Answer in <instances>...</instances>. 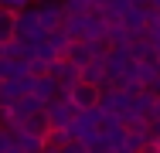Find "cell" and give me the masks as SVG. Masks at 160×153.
<instances>
[{"instance_id":"12","label":"cell","mask_w":160,"mask_h":153,"mask_svg":"<svg viewBox=\"0 0 160 153\" xmlns=\"http://www.w3.org/2000/svg\"><path fill=\"white\" fill-rule=\"evenodd\" d=\"M31 0H3V7H10V10H24Z\"/></svg>"},{"instance_id":"10","label":"cell","mask_w":160,"mask_h":153,"mask_svg":"<svg viewBox=\"0 0 160 153\" xmlns=\"http://www.w3.org/2000/svg\"><path fill=\"white\" fill-rule=\"evenodd\" d=\"M28 65H31L34 75H51V61H44V58H31Z\"/></svg>"},{"instance_id":"3","label":"cell","mask_w":160,"mask_h":153,"mask_svg":"<svg viewBox=\"0 0 160 153\" xmlns=\"http://www.w3.org/2000/svg\"><path fill=\"white\" fill-rule=\"evenodd\" d=\"M17 34H21V37H28V41H41V37L48 34L44 21H41V7H24V10H21Z\"/></svg>"},{"instance_id":"6","label":"cell","mask_w":160,"mask_h":153,"mask_svg":"<svg viewBox=\"0 0 160 153\" xmlns=\"http://www.w3.org/2000/svg\"><path fill=\"white\" fill-rule=\"evenodd\" d=\"M82 78L85 82H96V85H109V65L106 58H92L82 65Z\"/></svg>"},{"instance_id":"2","label":"cell","mask_w":160,"mask_h":153,"mask_svg":"<svg viewBox=\"0 0 160 153\" xmlns=\"http://www.w3.org/2000/svg\"><path fill=\"white\" fill-rule=\"evenodd\" d=\"M44 112L51 116L55 126H72V119H75L82 109H78L68 95H55V99H48V102H44Z\"/></svg>"},{"instance_id":"13","label":"cell","mask_w":160,"mask_h":153,"mask_svg":"<svg viewBox=\"0 0 160 153\" xmlns=\"http://www.w3.org/2000/svg\"><path fill=\"white\" fill-rule=\"evenodd\" d=\"M147 89L153 92V95H160V75H157V78H153V82H150V85H147Z\"/></svg>"},{"instance_id":"11","label":"cell","mask_w":160,"mask_h":153,"mask_svg":"<svg viewBox=\"0 0 160 153\" xmlns=\"http://www.w3.org/2000/svg\"><path fill=\"white\" fill-rule=\"evenodd\" d=\"M65 7L68 10H92V7H99V0H65Z\"/></svg>"},{"instance_id":"1","label":"cell","mask_w":160,"mask_h":153,"mask_svg":"<svg viewBox=\"0 0 160 153\" xmlns=\"http://www.w3.org/2000/svg\"><path fill=\"white\" fill-rule=\"evenodd\" d=\"M102 92H106V85H96V82L78 78L75 85H68V89H65V95H68L78 109H96V106H102Z\"/></svg>"},{"instance_id":"4","label":"cell","mask_w":160,"mask_h":153,"mask_svg":"<svg viewBox=\"0 0 160 153\" xmlns=\"http://www.w3.org/2000/svg\"><path fill=\"white\" fill-rule=\"evenodd\" d=\"M51 75H55L65 89H68V85H75V82L82 78V65H78L75 58H68V55H62V58L51 61Z\"/></svg>"},{"instance_id":"8","label":"cell","mask_w":160,"mask_h":153,"mask_svg":"<svg viewBox=\"0 0 160 153\" xmlns=\"http://www.w3.org/2000/svg\"><path fill=\"white\" fill-rule=\"evenodd\" d=\"M24 126H28L31 133H38V136H44V133H48V129H51L55 122H51V116H48V112L41 109V112H34V116H28V119H24Z\"/></svg>"},{"instance_id":"7","label":"cell","mask_w":160,"mask_h":153,"mask_svg":"<svg viewBox=\"0 0 160 153\" xmlns=\"http://www.w3.org/2000/svg\"><path fill=\"white\" fill-rule=\"evenodd\" d=\"M38 150H44V136H38L28 126H21L17 129V153H38Z\"/></svg>"},{"instance_id":"14","label":"cell","mask_w":160,"mask_h":153,"mask_svg":"<svg viewBox=\"0 0 160 153\" xmlns=\"http://www.w3.org/2000/svg\"><path fill=\"white\" fill-rule=\"evenodd\" d=\"M153 150H160V136H157V140H153Z\"/></svg>"},{"instance_id":"5","label":"cell","mask_w":160,"mask_h":153,"mask_svg":"<svg viewBox=\"0 0 160 153\" xmlns=\"http://www.w3.org/2000/svg\"><path fill=\"white\" fill-rule=\"evenodd\" d=\"M65 17H68V7L65 3H58V0H41V21H44L48 31H58L65 24Z\"/></svg>"},{"instance_id":"9","label":"cell","mask_w":160,"mask_h":153,"mask_svg":"<svg viewBox=\"0 0 160 153\" xmlns=\"http://www.w3.org/2000/svg\"><path fill=\"white\" fill-rule=\"evenodd\" d=\"M17 21H21V10L3 7V17H0V34H3V37H14V34H17Z\"/></svg>"}]
</instances>
